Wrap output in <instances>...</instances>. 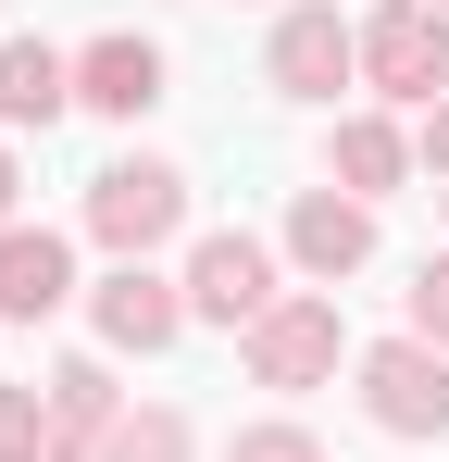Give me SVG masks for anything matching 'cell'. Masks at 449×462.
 <instances>
[{
  "label": "cell",
  "instance_id": "obj_1",
  "mask_svg": "<svg viewBox=\"0 0 449 462\" xmlns=\"http://www.w3.org/2000/svg\"><path fill=\"white\" fill-rule=\"evenodd\" d=\"M175 226H188V175H175V162H113V175H87V237H100L113 263L162 250Z\"/></svg>",
  "mask_w": 449,
  "mask_h": 462
},
{
  "label": "cell",
  "instance_id": "obj_2",
  "mask_svg": "<svg viewBox=\"0 0 449 462\" xmlns=\"http://www.w3.org/2000/svg\"><path fill=\"white\" fill-rule=\"evenodd\" d=\"M362 76L387 88V100H425V113H437L449 100V13L437 0H387L362 25Z\"/></svg>",
  "mask_w": 449,
  "mask_h": 462
},
{
  "label": "cell",
  "instance_id": "obj_3",
  "mask_svg": "<svg viewBox=\"0 0 449 462\" xmlns=\"http://www.w3.org/2000/svg\"><path fill=\"white\" fill-rule=\"evenodd\" d=\"M362 412L387 438H449V350H425V337L362 350Z\"/></svg>",
  "mask_w": 449,
  "mask_h": 462
},
{
  "label": "cell",
  "instance_id": "obj_4",
  "mask_svg": "<svg viewBox=\"0 0 449 462\" xmlns=\"http://www.w3.org/2000/svg\"><path fill=\"white\" fill-rule=\"evenodd\" d=\"M188 312L250 337V325L275 312V250H262V237H237V226H224V237H200V250H188Z\"/></svg>",
  "mask_w": 449,
  "mask_h": 462
},
{
  "label": "cell",
  "instance_id": "obj_5",
  "mask_svg": "<svg viewBox=\"0 0 449 462\" xmlns=\"http://www.w3.org/2000/svg\"><path fill=\"white\" fill-rule=\"evenodd\" d=\"M250 375L262 387H325L337 375V300H275L250 325Z\"/></svg>",
  "mask_w": 449,
  "mask_h": 462
},
{
  "label": "cell",
  "instance_id": "obj_6",
  "mask_svg": "<svg viewBox=\"0 0 449 462\" xmlns=\"http://www.w3.org/2000/svg\"><path fill=\"white\" fill-rule=\"evenodd\" d=\"M350 76H362V38H350V25H337L325 0L275 25V88H288V100H337Z\"/></svg>",
  "mask_w": 449,
  "mask_h": 462
},
{
  "label": "cell",
  "instance_id": "obj_7",
  "mask_svg": "<svg viewBox=\"0 0 449 462\" xmlns=\"http://www.w3.org/2000/svg\"><path fill=\"white\" fill-rule=\"evenodd\" d=\"M75 300V250L50 226H0V325H50Z\"/></svg>",
  "mask_w": 449,
  "mask_h": 462
},
{
  "label": "cell",
  "instance_id": "obj_8",
  "mask_svg": "<svg viewBox=\"0 0 449 462\" xmlns=\"http://www.w3.org/2000/svg\"><path fill=\"white\" fill-rule=\"evenodd\" d=\"M288 263H299V275H325V288H337V275H362V263H374V200L312 188V200L288 213Z\"/></svg>",
  "mask_w": 449,
  "mask_h": 462
},
{
  "label": "cell",
  "instance_id": "obj_9",
  "mask_svg": "<svg viewBox=\"0 0 449 462\" xmlns=\"http://www.w3.org/2000/svg\"><path fill=\"white\" fill-rule=\"evenodd\" d=\"M87 312H100V337H113V350H175V325H188V288H162L150 263H113Z\"/></svg>",
  "mask_w": 449,
  "mask_h": 462
},
{
  "label": "cell",
  "instance_id": "obj_10",
  "mask_svg": "<svg viewBox=\"0 0 449 462\" xmlns=\"http://www.w3.org/2000/svg\"><path fill=\"white\" fill-rule=\"evenodd\" d=\"M75 100L138 125L150 100H162V51H150V38H87V51H75Z\"/></svg>",
  "mask_w": 449,
  "mask_h": 462
},
{
  "label": "cell",
  "instance_id": "obj_11",
  "mask_svg": "<svg viewBox=\"0 0 449 462\" xmlns=\"http://www.w3.org/2000/svg\"><path fill=\"white\" fill-rule=\"evenodd\" d=\"M113 425H125V400H113V363H50V438H63V462H87Z\"/></svg>",
  "mask_w": 449,
  "mask_h": 462
},
{
  "label": "cell",
  "instance_id": "obj_12",
  "mask_svg": "<svg viewBox=\"0 0 449 462\" xmlns=\"http://www.w3.org/2000/svg\"><path fill=\"white\" fill-rule=\"evenodd\" d=\"M75 100V63L38 51V38H0V125H50Z\"/></svg>",
  "mask_w": 449,
  "mask_h": 462
},
{
  "label": "cell",
  "instance_id": "obj_13",
  "mask_svg": "<svg viewBox=\"0 0 449 462\" xmlns=\"http://www.w3.org/2000/svg\"><path fill=\"white\" fill-rule=\"evenodd\" d=\"M399 162H412V138H399L387 113H350V125H337V175H350V200L399 188Z\"/></svg>",
  "mask_w": 449,
  "mask_h": 462
},
{
  "label": "cell",
  "instance_id": "obj_14",
  "mask_svg": "<svg viewBox=\"0 0 449 462\" xmlns=\"http://www.w3.org/2000/svg\"><path fill=\"white\" fill-rule=\"evenodd\" d=\"M87 462H188V412H162V400H150V412H125Z\"/></svg>",
  "mask_w": 449,
  "mask_h": 462
},
{
  "label": "cell",
  "instance_id": "obj_15",
  "mask_svg": "<svg viewBox=\"0 0 449 462\" xmlns=\"http://www.w3.org/2000/svg\"><path fill=\"white\" fill-rule=\"evenodd\" d=\"M0 462H63V438H50V400H38V387H0Z\"/></svg>",
  "mask_w": 449,
  "mask_h": 462
},
{
  "label": "cell",
  "instance_id": "obj_16",
  "mask_svg": "<svg viewBox=\"0 0 449 462\" xmlns=\"http://www.w3.org/2000/svg\"><path fill=\"white\" fill-rule=\"evenodd\" d=\"M412 337H425V350H449V263H425V275H412Z\"/></svg>",
  "mask_w": 449,
  "mask_h": 462
},
{
  "label": "cell",
  "instance_id": "obj_17",
  "mask_svg": "<svg viewBox=\"0 0 449 462\" xmlns=\"http://www.w3.org/2000/svg\"><path fill=\"white\" fill-rule=\"evenodd\" d=\"M224 462H325V450H312L299 425H250V438H237V450H224Z\"/></svg>",
  "mask_w": 449,
  "mask_h": 462
},
{
  "label": "cell",
  "instance_id": "obj_18",
  "mask_svg": "<svg viewBox=\"0 0 449 462\" xmlns=\"http://www.w3.org/2000/svg\"><path fill=\"white\" fill-rule=\"evenodd\" d=\"M425 162H437V175H449V100H437V113H425Z\"/></svg>",
  "mask_w": 449,
  "mask_h": 462
},
{
  "label": "cell",
  "instance_id": "obj_19",
  "mask_svg": "<svg viewBox=\"0 0 449 462\" xmlns=\"http://www.w3.org/2000/svg\"><path fill=\"white\" fill-rule=\"evenodd\" d=\"M0 226H13V151H0Z\"/></svg>",
  "mask_w": 449,
  "mask_h": 462
},
{
  "label": "cell",
  "instance_id": "obj_20",
  "mask_svg": "<svg viewBox=\"0 0 449 462\" xmlns=\"http://www.w3.org/2000/svg\"><path fill=\"white\" fill-rule=\"evenodd\" d=\"M437 13H449V0H437Z\"/></svg>",
  "mask_w": 449,
  "mask_h": 462
}]
</instances>
